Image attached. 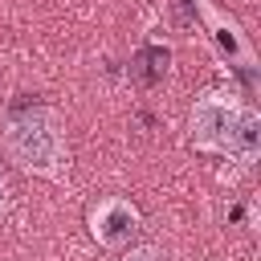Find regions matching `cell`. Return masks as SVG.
<instances>
[{"label":"cell","instance_id":"1","mask_svg":"<svg viewBox=\"0 0 261 261\" xmlns=\"http://www.w3.org/2000/svg\"><path fill=\"white\" fill-rule=\"evenodd\" d=\"M0 147H4L8 163H16L29 175L65 179V171H69L65 114L57 106H29V110L12 114L0 130Z\"/></svg>","mask_w":261,"mask_h":261},{"label":"cell","instance_id":"2","mask_svg":"<svg viewBox=\"0 0 261 261\" xmlns=\"http://www.w3.org/2000/svg\"><path fill=\"white\" fill-rule=\"evenodd\" d=\"M241 110H245V98L237 90L208 86L192 102V110H188V139H192V147L204 151V155H228L237 122H241Z\"/></svg>","mask_w":261,"mask_h":261},{"label":"cell","instance_id":"3","mask_svg":"<svg viewBox=\"0 0 261 261\" xmlns=\"http://www.w3.org/2000/svg\"><path fill=\"white\" fill-rule=\"evenodd\" d=\"M86 224H90V237H94L102 249H122V245H130V237L143 228V212H139L126 196H102V200L90 208Z\"/></svg>","mask_w":261,"mask_h":261},{"label":"cell","instance_id":"4","mask_svg":"<svg viewBox=\"0 0 261 261\" xmlns=\"http://www.w3.org/2000/svg\"><path fill=\"white\" fill-rule=\"evenodd\" d=\"M257 155H261V114L245 102L241 122H237V135H232V147H228V159H237V163H253Z\"/></svg>","mask_w":261,"mask_h":261},{"label":"cell","instance_id":"5","mask_svg":"<svg viewBox=\"0 0 261 261\" xmlns=\"http://www.w3.org/2000/svg\"><path fill=\"white\" fill-rule=\"evenodd\" d=\"M118 261H167V253H163L159 245H130Z\"/></svg>","mask_w":261,"mask_h":261},{"label":"cell","instance_id":"6","mask_svg":"<svg viewBox=\"0 0 261 261\" xmlns=\"http://www.w3.org/2000/svg\"><path fill=\"white\" fill-rule=\"evenodd\" d=\"M8 208V184H4V175H0V212Z\"/></svg>","mask_w":261,"mask_h":261}]
</instances>
